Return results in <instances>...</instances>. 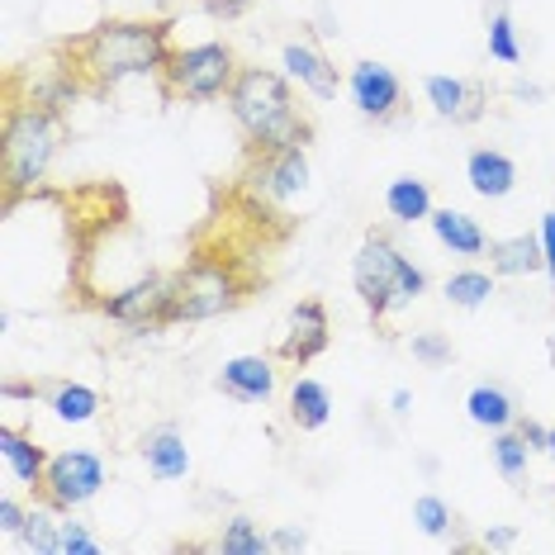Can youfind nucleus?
<instances>
[{
    "label": "nucleus",
    "instance_id": "obj_1",
    "mask_svg": "<svg viewBox=\"0 0 555 555\" xmlns=\"http://www.w3.org/2000/svg\"><path fill=\"white\" fill-rule=\"evenodd\" d=\"M171 53V20H105L81 39L62 43V57L86 95H109L138 77H162Z\"/></svg>",
    "mask_w": 555,
    "mask_h": 555
},
{
    "label": "nucleus",
    "instance_id": "obj_2",
    "mask_svg": "<svg viewBox=\"0 0 555 555\" xmlns=\"http://www.w3.org/2000/svg\"><path fill=\"white\" fill-rule=\"evenodd\" d=\"M223 105H229L233 124L247 138V153H281V147H295V143H309L313 138V124L305 109H299L285 72L243 67Z\"/></svg>",
    "mask_w": 555,
    "mask_h": 555
},
{
    "label": "nucleus",
    "instance_id": "obj_3",
    "mask_svg": "<svg viewBox=\"0 0 555 555\" xmlns=\"http://www.w3.org/2000/svg\"><path fill=\"white\" fill-rule=\"evenodd\" d=\"M62 147V115L39 100L10 91L5 105V143H0V171H5V209H15L24 195L43 185Z\"/></svg>",
    "mask_w": 555,
    "mask_h": 555
},
{
    "label": "nucleus",
    "instance_id": "obj_4",
    "mask_svg": "<svg viewBox=\"0 0 555 555\" xmlns=\"http://www.w3.org/2000/svg\"><path fill=\"white\" fill-rule=\"evenodd\" d=\"M351 285H357L371 323H385L395 309H409L427 295V271L413 257H403L389 233H365L351 257Z\"/></svg>",
    "mask_w": 555,
    "mask_h": 555
},
{
    "label": "nucleus",
    "instance_id": "obj_5",
    "mask_svg": "<svg viewBox=\"0 0 555 555\" xmlns=\"http://www.w3.org/2000/svg\"><path fill=\"white\" fill-rule=\"evenodd\" d=\"M176 275V299H171V327L176 323H209L233 313L247 299L251 275L237 271V257L223 251H195Z\"/></svg>",
    "mask_w": 555,
    "mask_h": 555
},
{
    "label": "nucleus",
    "instance_id": "obj_6",
    "mask_svg": "<svg viewBox=\"0 0 555 555\" xmlns=\"http://www.w3.org/2000/svg\"><path fill=\"white\" fill-rule=\"evenodd\" d=\"M237 57L229 43L209 39V43H191L176 48L171 62L162 67V100H185V105H214V100H229L233 81H237Z\"/></svg>",
    "mask_w": 555,
    "mask_h": 555
},
{
    "label": "nucleus",
    "instance_id": "obj_7",
    "mask_svg": "<svg viewBox=\"0 0 555 555\" xmlns=\"http://www.w3.org/2000/svg\"><path fill=\"white\" fill-rule=\"evenodd\" d=\"M171 299H176V275L143 271L109 299H100V313L109 323L129 327V333H162V327H171Z\"/></svg>",
    "mask_w": 555,
    "mask_h": 555
},
{
    "label": "nucleus",
    "instance_id": "obj_8",
    "mask_svg": "<svg viewBox=\"0 0 555 555\" xmlns=\"http://www.w3.org/2000/svg\"><path fill=\"white\" fill-rule=\"evenodd\" d=\"M100 489H105V461L86 447H72V451H53L39 499L57 513H77L91 499H100Z\"/></svg>",
    "mask_w": 555,
    "mask_h": 555
},
{
    "label": "nucleus",
    "instance_id": "obj_9",
    "mask_svg": "<svg viewBox=\"0 0 555 555\" xmlns=\"http://www.w3.org/2000/svg\"><path fill=\"white\" fill-rule=\"evenodd\" d=\"M247 191L261 199H295L309 191V143L281 147V153H247Z\"/></svg>",
    "mask_w": 555,
    "mask_h": 555
},
{
    "label": "nucleus",
    "instance_id": "obj_10",
    "mask_svg": "<svg viewBox=\"0 0 555 555\" xmlns=\"http://www.w3.org/2000/svg\"><path fill=\"white\" fill-rule=\"evenodd\" d=\"M347 95H351V105H357V115L371 124H389V119H399V109H403V81L385 62H357V67L347 72Z\"/></svg>",
    "mask_w": 555,
    "mask_h": 555
},
{
    "label": "nucleus",
    "instance_id": "obj_11",
    "mask_svg": "<svg viewBox=\"0 0 555 555\" xmlns=\"http://www.w3.org/2000/svg\"><path fill=\"white\" fill-rule=\"evenodd\" d=\"M327 343H333V323H327L323 299H299L289 309V327H285V343H281V361L289 365H309L319 361Z\"/></svg>",
    "mask_w": 555,
    "mask_h": 555
},
{
    "label": "nucleus",
    "instance_id": "obj_12",
    "mask_svg": "<svg viewBox=\"0 0 555 555\" xmlns=\"http://www.w3.org/2000/svg\"><path fill=\"white\" fill-rule=\"evenodd\" d=\"M281 67H285V77L295 86H305L313 100H337V91H347V77L313 43H285Z\"/></svg>",
    "mask_w": 555,
    "mask_h": 555
},
{
    "label": "nucleus",
    "instance_id": "obj_13",
    "mask_svg": "<svg viewBox=\"0 0 555 555\" xmlns=\"http://www.w3.org/2000/svg\"><path fill=\"white\" fill-rule=\"evenodd\" d=\"M423 95L427 105H433L437 119H451V124H475L479 115H485V86L479 81H465V77H427L423 81Z\"/></svg>",
    "mask_w": 555,
    "mask_h": 555
},
{
    "label": "nucleus",
    "instance_id": "obj_14",
    "mask_svg": "<svg viewBox=\"0 0 555 555\" xmlns=\"http://www.w3.org/2000/svg\"><path fill=\"white\" fill-rule=\"evenodd\" d=\"M138 451H143L147 475L162 479V485H176V479L191 475V447H185V437H181L176 423H162V427H153V433H143Z\"/></svg>",
    "mask_w": 555,
    "mask_h": 555
},
{
    "label": "nucleus",
    "instance_id": "obj_15",
    "mask_svg": "<svg viewBox=\"0 0 555 555\" xmlns=\"http://www.w3.org/2000/svg\"><path fill=\"white\" fill-rule=\"evenodd\" d=\"M214 385L237 403H271L275 365H271V357H233V361H223V371L214 375Z\"/></svg>",
    "mask_w": 555,
    "mask_h": 555
},
{
    "label": "nucleus",
    "instance_id": "obj_16",
    "mask_svg": "<svg viewBox=\"0 0 555 555\" xmlns=\"http://www.w3.org/2000/svg\"><path fill=\"white\" fill-rule=\"evenodd\" d=\"M465 181H470V191L479 199H508L517 185V162L508 153H499V147H475L465 157Z\"/></svg>",
    "mask_w": 555,
    "mask_h": 555
},
{
    "label": "nucleus",
    "instance_id": "obj_17",
    "mask_svg": "<svg viewBox=\"0 0 555 555\" xmlns=\"http://www.w3.org/2000/svg\"><path fill=\"white\" fill-rule=\"evenodd\" d=\"M0 461H5V470L20 479V485H29L34 494L43 489V475H48V451L34 441L29 433H20V427H0Z\"/></svg>",
    "mask_w": 555,
    "mask_h": 555
},
{
    "label": "nucleus",
    "instance_id": "obj_18",
    "mask_svg": "<svg viewBox=\"0 0 555 555\" xmlns=\"http://www.w3.org/2000/svg\"><path fill=\"white\" fill-rule=\"evenodd\" d=\"M489 271L508 275V281H522V275L546 271V251H541V237L517 233V237H494L489 243Z\"/></svg>",
    "mask_w": 555,
    "mask_h": 555
},
{
    "label": "nucleus",
    "instance_id": "obj_19",
    "mask_svg": "<svg viewBox=\"0 0 555 555\" xmlns=\"http://www.w3.org/2000/svg\"><path fill=\"white\" fill-rule=\"evenodd\" d=\"M433 237L441 247L451 251V257H485L489 251V233L479 229V219H470V214L461 209H433Z\"/></svg>",
    "mask_w": 555,
    "mask_h": 555
},
{
    "label": "nucleus",
    "instance_id": "obj_20",
    "mask_svg": "<svg viewBox=\"0 0 555 555\" xmlns=\"http://www.w3.org/2000/svg\"><path fill=\"white\" fill-rule=\"evenodd\" d=\"M433 185L418 181V176H395V181L385 185V214L395 223H423L433 219Z\"/></svg>",
    "mask_w": 555,
    "mask_h": 555
},
{
    "label": "nucleus",
    "instance_id": "obj_21",
    "mask_svg": "<svg viewBox=\"0 0 555 555\" xmlns=\"http://www.w3.org/2000/svg\"><path fill=\"white\" fill-rule=\"evenodd\" d=\"M333 418V395H327L323 380H313V375H299L295 385H289V423L299 427V433H319Z\"/></svg>",
    "mask_w": 555,
    "mask_h": 555
},
{
    "label": "nucleus",
    "instance_id": "obj_22",
    "mask_svg": "<svg viewBox=\"0 0 555 555\" xmlns=\"http://www.w3.org/2000/svg\"><path fill=\"white\" fill-rule=\"evenodd\" d=\"M465 413H470L475 427L485 433H503V427H517V403L503 385H475L465 395Z\"/></svg>",
    "mask_w": 555,
    "mask_h": 555
},
{
    "label": "nucleus",
    "instance_id": "obj_23",
    "mask_svg": "<svg viewBox=\"0 0 555 555\" xmlns=\"http://www.w3.org/2000/svg\"><path fill=\"white\" fill-rule=\"evenodd\" d=\"M48 409H53V418H57V423L81 427V423H95V418H100V409H105V399H100L91 385L57 380L53 389H48Z\"/></svg>",
    "mask_w": 555,
    "mask_h": 555
},
{
    "label": "nucleus",
    "instance_id": "obj_24",
    "mask_svg": "<svg viewBox=\"0 0 555 555\" xmlns=\"http://www.w3.org/2000/svg\"><path fill=\"white\" fill-rule=\"evenodd\" d=\"M499 289V275L494 271H475V267H465V271H451L447 275V285H441V295L451 299L456 309H479V305H489V295Z\"/></svg>",
    "mask_w": 555,
    "mask_h": 555
},
{
    "label": "nucleus",
    "instance_id": "obj_25",
    "mask_svg": "<svg viewBox=\"0 0 555 555\" xmlns=\"http://www.w3.org/2000/svg\"><path fill=\"white\" fill-rule=\"evenodd\" d=\"M489 461H494V470L508 479V485H522L527 479V461H532V447L522 441L517 427H503V433H489Z\"/></svg>",
    "mask_w": 555,
    "mask_h": 555
},
{
    "label": "nucleus",
    "instance_id": "obj_26",
    "mask_svg": "<svg viewBox=\"0 0 555 555\" xmlns=\"http://www.w3.org/2000/svg\"><path fill=\"white\" fill-rule=\"evenodd\" d=\"M20 546L29 555H62V513L39 503V508H29V522H24L20 532Z\"/></svg>",
    "mask_w": 555,
    "mask_h": 555
},
{
    "label": "nucleus",
    "instance_id": "obj_27",
    "mask_svg": "<svg viewBox=\"0 0 555 555\" xmlns=\"http://www.w3.org/2000/svg\"><path fill=\"white\" fill-rule=\"evenodd\" d=\"M214 551H223V555H261V551H271V532H261V522H251V517L237 513V517L223 522Z\"/></svg>",
    "mask_w": 555,
    "mask_h": 555
},
{
    "label": "nucleus",
    "instance_id": "obj_28",
    "mask_svg": "<svg viewBox=\"0 0 555 555\" xmlns=\"http://www.w3.org/2000/svg\"><path fill=\"white\" fill-rule=\"evenodd\" d=\"M489 57L503 62V67H517V62H522V43H517L508 5H499L494 15H489Z\"/></svg>",
    "mask_w": 555,
    "mask_h": 555
},
{
    "label": "nucleus",
    "instance_id": "obj_29",
    "mask_svg": "<svg viewBox=\"0 0 555 555\" xmlns=\"http://www.w3.org/2000/svg\"><path fill=\"white\" fill-rule=\"evenodd\" d=\"M413 522H418L423 537H447L456 517H451V503L441 494H418L413 499Z\"/></svg>",
    "mask_w": 555,
    "mask_h": 555
},
{
    "label": "nucleus",
    "instance_id": "obj_30",
    "mask_svg": "<svg viewBox=\"0 0 555 555\" xmlns=\"http://www.w3.org/2000/svg\"><path fill=\"white\" fill-rule=\"evenodd\" d=\"M409 351H413V361H423V365H447L451 361V337L447 333H413Z\"/></svg>",
    "mask_w": 555,
    "mask_h": 555
},
{
    "label": "nucleus",
    "instance_id": "obj_31",
    "mask_svg": "<svg viewBox=\"0 0 555 555\" xmlns=\"http://www.w3.org/2000/svg\"><path fill=\"white\" fill-rule=\"evenodd\" d=\"M105 546L86 532V522H77L72 513H62V555H100Z\"/></svg>",
    "mask_w": 555,
    "mask_h": 555
},
{
    "label": "nucleus",
    "instance_id": "obj_32",
    "mask_svg": "<svg viewBox=\"0 0 555 555\" xmlns=\"http://www.w3.org/2000/svg\"><path fill=\"white\" fill-rule=\"evenodd\" d=\"M24 522H29V508H24L20 499H0V537H10V541H20L24 532Z\"/></svg>",
    "mask_w": 555,
    "mask_h": 555
},
{
    "label": "nucleus",
    "instance_id": "obj_33",
    "mask_svg": "<svg viewBox=\"0 0 555 555\" xmlns=\"http://www.w3.org/2000/svg\"><path fill=\"white\" fill-rule=\"evenodd\" d=\"M199 10H205L209 20H223V24H233V20H243L247 10H251V0H195Z\"/></svg>",
    "mask_w": 555,
    "mask_h": 555
},
{
    "label": "nucleus",
    "instance_id": "obj_34",
    "mask_svg": "<svg viewBox=\"0 0 555 555\" xmlns=\"http://www.w3.org/2000/svg\"><path fill=\"white\" fill-rule=\"evenodd\" d=\"M517 433H522V441L532 447V456H546V447H551V427H546V423H537V418H517Z\"/></svg>",
    "mask_w": 555,
    "mask_h": 555
},
{
    "label": "nucleus",
    "instance_id": "obj_35",
    "mask_svg": "<svg viewBox=\"0 0 555 555\" xmlns=\"http://www.w3.org/2000/svg\"><path fill=\"white\" fill-rule=\"evenodd\" d=\"M309 546V532H305V527H275V532H271V551H305Z\"/></svg>",
    "mask_w": 555,
    "mask_h": 555
},
{
    "label": "nucleus",
    "instance_id": "obj_36",
    "mask_svg": "<svg viewBox=\"0 0 555 555\" xmlns=\"http://www.w3.org/2000/svg\"><path fill=\"white\" fill-rule=\"evenodd\" d=\"M541 251H546V275H551V285H555V209L551 214H541Z\"/></svg>",
    "mask_w": 555,
    "mask_h": 555
},
{
    "label": "nucleus",
    "instance_id": "obj_37",
    "mask_svg": "<svg viewBox=\"0 0 555 555\" xmlns=\"http://www.w3.org/2000/svg\"><path fill=\"white\" fill-rule=\"evenodd\" d=\"M479 546H485V551H508V546H517V527H489V532L479 537Z\"/></svg>",
    "mask_w": 555,
    "mask_h": 555
},
{
    "label": "nucleus",
    "instance_id": "obj_38",
    "mask_svg": "<svg viewBox=\"0 0 555 555\" xmlns=\"http://www.w3.org/2000/svg\"><path fill=\"white\" fill-rule=\"evenodd\" d=\"M43 385H24V380H0V399H39Z\"/></svg>",
    "mask_w": 555,
    "mask_h": 555
},
{
    "label": "nucleus",
    "instance_id": "obj_39",
    "mask_svg": "<svg viewBox=\"0 0 555 555\" xmlns=\"http://www.w3.org/2000/svg\"><path fill=\"white\" fill-rule=\"evenodd\" d=\"M389 409H395V418H409V413H413V395H409V389H395V395H389Z\"/></svg>",
    "mask_w": 555,
    "mask_h": 555
},
{
    "label": "nucleus",
    "instance_id": "obj_40",
    "mask_svg": "<svg viewBox=\"0 0 555 555\" xmlns=\"http://www.w3.org/2000/svg\"><path fill=\"white\" fill-rule=\"evenodd\" d=\"M517 100H541V86H513Z\"/></svg>",
    "mask_w": 555,
    "mask_h": 555
},
{
    "label": "nucleus",
    "instance_id": "obj_41",
    "mask_svg": "<svg viewBox=\"0 0 555 555\" xmlns=\"http://www.w3.org/2000/svg\"><path fill=\"white\" fill-rule=\"evenodd\" d=\"M546 456L555 461V427H551V447H546Z\"/></svg>",
    "mask_w": 555,
    "mask_h": 555
}]
</instances>
